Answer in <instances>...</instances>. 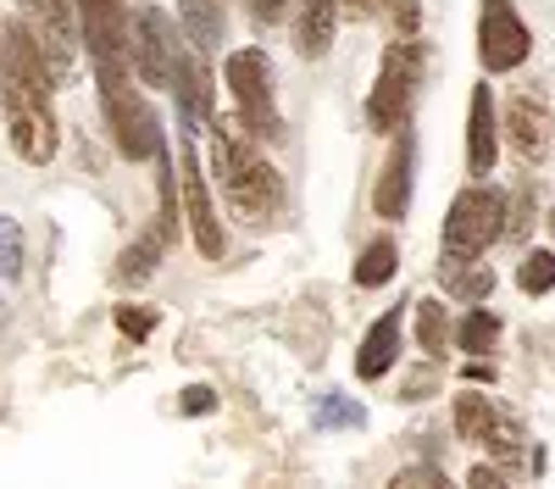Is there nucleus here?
I'll return each mask as SVG.
<instances>
[{"label":"nucleus","mask_w":555,"mask_h":489,"mask_svg":"<svg viewBox=\"0 0 555 489\" xmlns=\"http://www.w3.org/2000/svg\"><path fill=\"white\" fill-rule=\"evenodd\" d=\"M0 101H7L12 151L28 167L56 156V112H51V67H44L28 23L0 28Z\"/></svg>","instance_id":"f257e3e1"},{"label":"nucleus","mask_w":555,"mask_h":489,"mask_svg":"<svg viewBox=\"0 0 555 489\" xmlns=\"http://www.w3.org/2000/svg\"><path fill=\"white\" fill-rule=\"evenodd\" d=\"M211 167H217L222 201L234 206L245 222H267V217L284 211V178H278V167H272L250 140H240V133H222V123H217Z\"/></svg>","instance_id":"f03ea898"},{"label":"nucleus","mask_w":555,"mask_h":489,"mask_svg":"<svg viewBox=\"0 0 555 489\" xmlns=\"http://www.w3.org/2000/svg\"><path fill=\"white\" fill-rule=\"evenodd\" d=\"M505 217H512V201H505V190H494L489 178L467 184V190L450 201V211H444L439 261H444V267H467V261H478L494 240H505Z\"/></svg>","instance_id":"7ed1b4c3"},{"label":"nucleus","mask_w":555,"mask_h":489,"mask_svg":"<svg viewBox=\"0 0 555 489\" xmlns=\"http://www.w3.org/2000/svg\"><path fill=\"white\" fill-rule=\"evenodd\" d=\"M128 7L122 0H78V39L89 62H95V83L101 95H112V89H122L133 78V56H128Z\"/></svg>","instance_id":"20e7f679"},{"label":"nucleus","mask_w":555,"mask_h":489,"mask_svg":"<svg viewBox=\"0 0 555 489\" xmlns=\"http://www.w3.org/2000/svg\"><path fill=\"white\" fill-rule=\"evenodd\" d=\"M222 78H228L234 106H240V128L250 133V140H278L284 123H278V101H272V62H267V51H256V44L234 51L222 62Z\"/></svg>","instance_id":"39448f33"},{"label":"nucleus","mask_w":555,"mask_h":489,"mask_svg":"<svg viewBox=\"0 0 555 489\" xmlns=\"http://www.w3.org/2000/svg\"><path fill=\"white\" fill-rule=\"evenodd\" d=\"M423 39H400L389 44V56H384V73L373 83V95H366V128H378V133H400L411 101H416V83H423Z\"/></svg>","instance_id":"423d86ee"},{"label":"nucleus","mask_w":555,"mask_h":489,"mask_svg":"<svg viewBox=\"0 0 555 489\" xmlns=\"http://www.w3.org/2000/svg\"><path fill=\"white\" fill-rule=\"evenodd\" d=\"M450 423H455V439H467V445H483V451H494L505 467H517L522 462V428L505 417L489 395L467 389V395H455V407H450Z\"/></svg>","instance_id":"0eeeda50"},{"label":"nucleus","mask_w":555,"mask_h":489,"mask_svg":"<svg viewBox=\"0 0 555 489\" xmlns=\"http://www.w3.org/2000/svg\"><path fill=\"white\" fill-rule=\"evenodd\" d=\"M533 56V34L512 0H483L478 12V62L483 73H517Z\"/></svg>","instance_id":"6e6552de"},{"label":"nucleus","mask_w":555,"mask_h":489,"mask_svg":"<svg viewBox=\"0 0 555 489\" xmlns=\"http://www.w3.org/2000/svg\"><path fill=\"white\" fill-rule=\"evenodd\" d=\"M128 56H133V78L139 83H151V89H167L172 83V67L183 56V44H178V28L162 7H145L133 17L128 28Z\"/></svg>","instance_id":"1a4fd4ad"},{"label":"nucleus","mask_w":555,"mask_h":489,"mask_svg":"<svg viewBox=\"0 0 555 489\" xmlns=\"http://www.w3.org/2000/svg\"><path fill=\"white\" fill-rule=\"evenodd\" d=\"M17 12H23L34 44H39L44 67H51V78H67V73H73V56H78V44H83L78 28H73L78 0H17Z\"/></svg>","instance_id":"9d476101"},{"label":"nucleus","mask_w":555,"mask_h":489,"mask_svg":"<svg viewBox=\"0 0 555 489\" xmlns=\"http://www.w3.org/2000/svg\"><path fill=\"white\" fill-rule=\"evenodd\" d=\"M106 106V123H112V140L128 162H151L162 156V128H156V112L145 106V95L133 89V78L122 89H112V95H101Z\"/></svg>","instance_id":"9b49d317"},{"label":"nucleus","mask_w":555,"mask_h":489,"mask_svg":"<svg viewBox=\"0 0 555 489\" xmlns=\"http://www.w3.org/2000/svg\"><path fill=\"white\" fill-rule=\"evenodd\" d=\"M178 190H183V217H190L195 250L217 261V256L228 250V234H222L217 206H211V190H206V172H201V156H195V133H183V156H178Z\"/></svg>","instance_id":"f8f14e48"},{"label":"nucleus","mask_w":555,"mask_h":489,"mask_svg":"<svg viewBox=\"0 0 555 489\" xmlns=\"http://www.w3.org/2000/svg\"><path fill=\"white\" fill-rule=\"evenodd\" d=\"M505 140H512L517 162L533 167L550 156V140H555V117H550V95L539 83H522L512 106H505Z\"/></svg>","instance_id":"ddd939ff"},{"label":"nucleus","mask_w":555,"mask_h":489,"mask_svg":"<svg viewBox=\"0 0 555 489\" xmlns=\"http://www.w3.org/2000/svg\"><path fill=\"white\" fill-rule=\"evenodd\" d=\"M411 184H416V133L400 123V140L384 162V178H378V190H373V206L384 222H400L411 211Z\"/></svg>","instance_id":"4468645a"},{"label":"nucleus","mask_w":555,"mask_h":489,"mask_svg":"<svg viewBox=\"0 0 555 489\" xmlns=\"http://www.w3.org/2000/svg\"><path fill=\"white\" fill-rule=\"evenodd\" d=\"M167 245H172V172H162V217L122 250L117 279H122V284H145V279L156 273V261L167 256Z\"/></svg>","instance_id":"2eb2a0df"},{"label":"nucleus","mask_w":555,"mask_h":489,"mask_svg":"<svg viewBox=\"0 0 555 489\" xmlns=\"http://www.w3.org/2000/svg\"><path fill=\"white\" fill-rule=\"evenodd\" d=\"M500 162V112H494V95L489 83L473 89V106H467V172L473 178H489Z\"/></svg>","instance_id":"dca6fc26"},{"label":"nucleus","mask_w":555,"mask_h":489,"mask_svg":"<svg viewBox=\"0 0 555 489\" xmlns=\"http://www.w3.org/2000/svg\"><path fill=\"white\" fill-rule=\"evenodd\" d=\"M167 89L178 95V128H183V133H201V123H211V78H206L201 56L183 51Z\"/></svg>","instance_id":"f3484780"},{"label":"nucleus","mask_w":555,"mask_h":489,"mask_svg":"<svg viewBox=\"0 0 555 489\" xmlns=\"http://www.w3.org/2000/svg\"><path fill=\"white\" fill-rule=\"evenodd\" d=\"M395 362H400V311H384V318H378L373 329H366L361 350H356V378L378 384Z\"/></svg>","instance_id":"a211bd4d"},{"label":"nucleus","mask_w":555,"mask_h":489,"mask_svg":"<svg viewBox=\"0 0 555 489\" xmlns=\"http://www.w3.org/2000/svg\"><path fill=\"white\" fill-rule=\"evenodd\" d=\"M334 28H339V0H300V23H295V44L300 56H328L334 44Z\"/></svg>","instance_id":"6ab92c4d"},{"label":"nucleus","mask_w":555,"mask_h":489,"mask_svg":"<svg viewBox=\"0 0 555 489\" xmlns=\"http://www.w3.org/2000/svg\"><path fill=\"white\" fill-rule=\"evenodd\" d=\"M178 23L195 39V51H217L222 44V0H178Z\"/></svg>","instance_id":"aec40b11"},{"label":"nucleus","mask_w":555,"mask_h":489,"mask_svg":"<svg viewBox=\"0 0 555 489\" xmlns=\"http://www.w3.org/2000/svg\"><path fill=\"white\" fill-rule=\"evenodd\" d=\"M395 267H400V250H395V240H373L361 256H356V284L361 289H378V284H389L395 279Z\"/></svg>","instance_id":"412c9836"},{"label":"nucleus","mask_w":555,"mask_h":489,"mask_svg":"<svg viewBox=\"0 0 555 489\" xmlns=\"http://www.w3.org/2000/svg\"><path fill=\"white\" fill-rule=\"evenodd\" d=\"M444 289H450L455 300H489V295H494V267H489V261L444 267Z\"/></svg>","instance_id":"4be33fe9"},{"label":"nucleus","mask_w":555,"mask_h":489,"mask_svg":"<svg viewBox=\"0 0 555 489\" xmlns=\"http://www.w3.org/2000/svg\"><path fill=\"white\" fill-rule=\"evenodd\" d=\"M366 412H361V400L339 395V389H322L317 395V412H311V428H361Z\"/></svg>","instance_id":"5701e85b"},{"label":"nucleus","mask_w":555,"mask_h":489,"mask_svg":"<svg viewBox=\"0 0 555 489\" xmlns=\"http://www.w3.org/2000/svg\"><path fill=\"white\" fill-rule=\"evenodd\" d=\"M494 339H500V318H494L489 306H473V311H467V323L455 329V345L467 350V356H489Z\"/></svg>","instance_id":"b1692460"},{"label":"nucleus","mask_w":555,"mask_h":489,"mask_svg":"<svg viewBox=\"0 0 555 489\" xmlns=\"http://www.w3.org/2000/svg\"><path fill=\"white\" fill-rule=\"evenodd\" d=\"M450 339V318H444V300H416V345L428 356H439Z\"/></svg>","instance_id":"393cba45"},{"label":"nucleus","mask_w":555,"mask_h":489,"mask_svg":"<svg viewBox=\"0 0 555 489\" xmlns=\"http://www.w3.org/2000/svg\"><path fill=\"white\" fill-rule=\"evenodd\" d=\"M517 289H522V295H550V289H555V250H528V256H522Z\"/></svg>","instance_id":"a878e982"},{"label":"nucleus","mask_w":555,"mask_h":489,"mask_svg":"<svg viewBox=\"0 0 555 489\" xmlns=\"http://www.w3.org/2000/svg\"><path fill=\"white\" fill-rule=\"evenodd\" d=\"M23 273V222L0 211V279H17Z\"/></svg>","instance_id":"bb28decb"},{"label":"nucleus","mask_w":555,"mask_h":489,"mask_svg":"<svg viewBox=\"0 0 555 489\" xmlns=\"http://www.w3.org/2000/svg\"><path fill=\"white\" fill-rule=\"evenodd\" d=\"M117 329H122V334H133V339H145V334L156 329V318H151V311H133V306H122V311H117Z\"/></svg>","instance_id":"cd10ccee"},{"label":"nucleus","mask_w":555,"mask_h":489,"mask_svg":"<svg viewBox=\"0 0 555 489\" xmlns=\"http://www.w3.org/2000/svg\"><path fill=\"white\" fill-rule=\"evenodd\" d=\"M339 7H345V12H356V17H378V12H389V7H395V12H400V7H405V12H416L411 0H339Z\"/></svg>","instance_id":"c85d7f7f"},{"label":"nucleus","mask_w":555,"mask_h":489,"mask_svg":"<svg viewBox=\"0 0 555 489\" xmlns=\"http://www.w3.org/2000/svg\"><path fill=\"white\" fill-rule=\"evenodd\" d=\"M217 407V395L206 389V384H190V389H183V412H190V417H206Z\"/></svg>","instance_id":"c756f323"},{"label":"nucleus","mask_w":555,"mask_h":489,"mask_svg":"<svg viewBox=\"0 0 555 489\" xmlns=\"http://www.w3.org/2000/svg\"><path fill=\"white\" fill-rule=\"evenodd\" d=\"M245 7H250V17H256V23H278L289 0H245Z\"/></svg>","instance_id":"7c9ffc66"},{"label":"nucleus","mask_w":555,"mask_h":489,"mask_svg":"<svg viewBox=\"0 0 555 489\" xmlns=\"http://www.w3.org/2000/svg\"><path fill=\"white\" fill-rule=\"evenodd\" d=\"M467 484H478V489H500L505 478H500V467H473V473H467Z\"/></svg>","instance_id":"2f4dec72"},{"label":"nucleus","mask_w":555,"mask_h":489,"mask_svg":"<svg viewBox=\"0 0 555 489\" xmlns=\"http://www.w3.org/2000/svg\"><path fill=\"white\" fill-rule=\"evenodd\" d=\"M467 378H473V384H483V378H489V384H494V368H489V362H483V356H473V368H467Z\"/></svg>","instance_id":"473e14b6"}]
</instances>
